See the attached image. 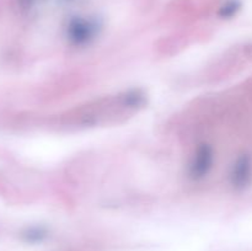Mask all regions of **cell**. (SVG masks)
I'll use <instances>...</instances> for the list:
<instances>
[{
	"mask_svg": "<svg viewBox=\"0 0 252 251\" xmlns=\"http://www.w3.org/2000/svg\"><path fill=\"white\" fill-rule=\"evenodd\" d=\"M214 149L209 144H199L189 164V175L193 180L206 177L213 169Z\"/></svg>",
	"mask_w": 252,
	"mask_h": 251,
	"instance_id": "obj_1",
	"label": "cell"
},
{
	"mask_svg": "<svg viewBox=\"0 0 252 251\" xmlns=\"http://www.w3.org/2000/svg\"><path fill=\"white\" fill-rule=\"evenodd\" d=\"M252 176V162L246 155L239 157L230 171V182L236 188H243L250 182Z\"/></svg>",
	"mask_w": 252,
	"mask_h": 251,
	"instance_id": "obj_2",
	"label": "cell"
},
{
	"mask_svg": "<svg viewBox=\"0 0 252 251\" xmlns=\"http://www.w3.org/2000/svg\"><path fill=\"white\" fill-rule=\"evenodd\" d=\"M96 29L93 25L85 22H74L68 29V38L74 46H85L95 37Z\"/></svg>",
	"mask_w": 252,
	"mask_h": 251,
	"instance_id": "obj_3",
	"label": "cell"
},
{
	"mask_svg": "<svg viewBox=\"0 0 252 251\" xmlns=\"http://www.w3.org/2000/svg\"><path fill=\"white\" fill-rule=\"evenodd\" d=\"M26 239L32 243H39L47 238V230L44 228H31L25 234Z\"/></svg>",
	"mask_w": 252,
	"mask_h": 251,
	"instance_id": "obj_4",
	"label": "cell"
}]
</instances>
